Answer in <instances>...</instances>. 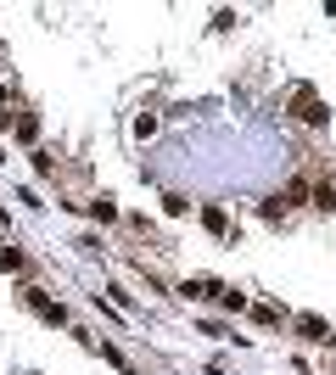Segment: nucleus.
<instances>
[{"instance_id": "1", "label": "nucleus", "mask_w": 336, "mask_h": 375, "mask_svg": "<svg viewBox=\"0 0 336 375\" xmlns=\"http://www.w3.org/2000/svg\"><path fill=\"white\" fill-rule=\"evenodd\" d=\"M23 303H29V308H34L45 325H68V308H62V303H51L45 291H34V286H29V291H23Z\"/></svg>"}, {"instance_id": "2", "label": "nucleus", "mask_w": 336, "mask_h": 375, "mask_svg": "<svg viewBox=\"0 0 336 375\" xmlns=\"http://www.w3.org/2000/svg\"><path fill=\"white\" fill-rule=\"evenodd\" d=\"M291 107H297L291 118H303V123H325V118H330V112H325V101H314V90H297V95H291Z\"/></svg>"}, {"instance_id": "3", "label": "nucleus", "mask_w": 336, "mask_h": 375, "mask_svg": "<svg viewBox=\"0 0 336 375\" xmlns=\"http://www.w3.org/2000/svg\"><path fill=\"white\" fill-rule=\"evenodd\" d=\"M297 330H303V342H325V347L336 342V336H330V325H325V319H314V314H303V319H297Z\"/></svg>"}, {"instance_id": "4", "label": "nucleus", "mask_w": 336, "mask_h": 375, "mask_svg": "<svg viewBox=\"0 0 336 375\" xmlns=\"http://www.w3.org/2000/svg\"><path fill=\"white\" fill-rule=\"evenodd\" d=\"M314 208H319V213L336 208V185H314Z\"/></svg>"}, {"instance_id": "5", "label": "nucleus", "mask_w": 336, "mask_h": 375, "mask_svg": "<svg viewBox=\"0 0 336 375\" xmlns=\"http://www.w3.org/2000/svg\"><path fill=\"white\" fill-rule=\"evenodd\" d=\"M202 224H208V230H213V236H224V230H230V219H224V213H219V208H202Z\"/></svg>"}, {"instance_id": "6", "label": "nucleus", "mask_w": 336, "mask_h": 375, "mask_svg": "<svg viewBox=\"0 0 336 375\" xmlns=\"http://www.w3.org/2000/svg\"><path fill=\"white\" fill-rule=\"evenodd\" d=\"M252 319H258V325H280V308H269V303H258V308H252Z\"/></svg>"}, {"instance_id": "7", "label": "nucleus", "mask_w": 336, "mask_h": 375, "mask_svg": "<svg viewBox=\"0 0 336 375\" xmlns=\"http://www.w3.org/2000/svg\"><path fill=\"white\" fill-rule=\"evenodd\" d=\"M17 135H23V140H34V135H40V123H34L29 112H17Z\"/></svg>"}, {"instance_id": "8", "label": "nucleus", "mask_w": 336, "mask_h": 375, "mask_svg": "<svg viewBox=\"0 0 336 375\" xmlns=\"http://www.w3.org/2000/svg\"><path fill=\"white\" fill-rule=\"evenodd\" d=\"M0 269H23V252L12 247V252H0Z\"/></svg>"}]
</instances>
